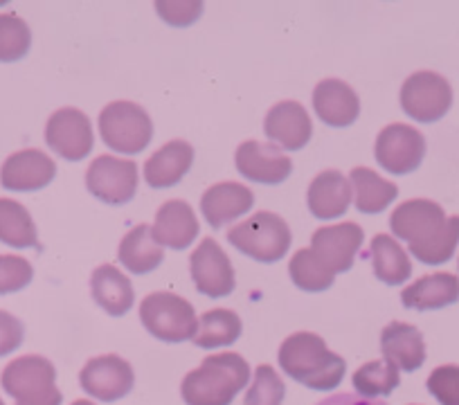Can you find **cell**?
Here are the masks:
<instances>
[{"mask_svg":"<svg viewBox=\"0 0 459 405\" xmlns=\"http://www.w3.org/2000/svg\"><path fill=\"white\" fill-rule=\"evenodd\" d=\"M392 235L408 241L410 253L428 266L446 263L459 244V217H446L444 208L428 198L401 202L390 217Z\"/></svg>","mask_w":459,"mask_h":405,"instance_id":"1","label":"cell"},{"mask_svg":"<svg viewBox=\"0 0 459 405\" xmlns=\"http://www.w3.org/2000/svg\"><path fill=\"white\" fill-rule=\"evenodd\" d=\"M280 365L284 374L316 392H331L342 383L347 363L333 354L317 333L298 332L280 347Z\"/></svg>","mask_w":459,"mask_h":405,"instance_id":"2","label":"cell"},{"mask_svg":"<svg viewBox=\"0 0 459 405\" xmlns=\"http://www.w3.org/2000/svg\"><path fill=\"white\" fill-rule=\"evenodd\" d=\"M248 381H253L248 360L225 351L203 358V363L183 378L180 394L187 405H230L248 387Z\"/></svg>","mask_w":459,"mask_h":405,"instance_id":"3","label":"cell"},{"mask_svg":"<svg viewBox=\"0 0 459 405\" xmlns=\"http://www.w3.org/2000/svg\"><path fill=\"white\" fill-rule=\"evenodd\" d=\"M0 385L16 401V405L64 403V396L56 387L55 365L37 354L12 360L0 374Z\"/></svg>","mask_w":459,"mask_h":405,"instance_id":"4","label":"cell"},{"mask_svg":"<svg viewBox=\"0 0 459 405\" xmlns=\"http://www.w3.org/2000/svg\"><path fill=\"white\" fill-rule=\"evenodd\" d=\"M228 241L255 262L275 263L289 253L293 235L281 217L273 212H257L230 228Z\"/></svg>","mask_w":459,"mask_h":405,"instance_id":"5","label":"cell"},{"mask_svg":"<svg viewBox=\"0 0 459 405\" xmlns=\"http://www.w3.org/2000/svg\"><path fill=\"white\" fill-rule=\"evenodd\" d=\"M140 320L147 332L162 342L194 340L198 332L192 304L169 290L147 295L140 304Z\"/></svg>","mask_w":459,"mask_h":405,"instance_id":"6","label":"cell"},{"mask_svg":"<svg viewBox=\"0 0 459 405\" xmlns=\"http://www.w3.org/2000/svg\"><path fill=\"white\" fill-rule=\"evenodd\" d=\"M100 135L113 151L134 156L144 151L152 142V117L134 101H110L100 113Z\"/></svg>","mask_w":459,"mask_h":405,"instance_id":"7","label":"cell"},{"mask_svg":"<svg viewBox=\"0 0 459 405\" xmlns=\"http://www.w3.org/2000/svg\"><path fill=\"white\" fill-rule=\"evenodd\" d=\"M401 107L405 116L421 125L441 120L453 107V88L441 74L430 70H419L410 74L401 88Z\"/></svg>","mask_w":459,"mask_h":405,"instance_id":"8","label":"cell"},{"mask_svg":"<svg viewBox=\"0 0 459 405\" xmlns=\"http://www.w3.org/2000/svg\"><path fill=\"white\" fill-rule=\"evenodd\" d=\"M86 187L108 205L129 202L138 192V165L115 156H100L86 171Z\"/></svg>","mask_w":459,"mask_h":405,"instance_id":"9","label":"cell"},{"mask_svg":"<svg viewBox=\"0 0 459 405\" xmlns=\"http://www.w3.org/2000/svg\"><path fill=\"white\" fill-rule=\"evenodd\" d=\"M135 374L129 360L122 356L106 354L91 358L79 372V385L88 396L104 403L120 401L134 390Z\"/></svg>","mask_w":459,"mask_h":405,"instance_id":"10","label":"cell"},{"mask_svg":"<svg viewBox=\"0 0 459 405\" xmlns=\"http://www.w3.org/2000/svg\"><path fill=\"white\" fill-rule=\"evenodd\" d=\"M377 162L394 176L419 169L426 156V138L414 126L390 125L378 134L374 144Z\"/></svg>","mask_w":459,"mask_h":405,"instance_id":"11","label":"cell"},{"mask_svg":"<svg viewBox=\"0 0 459 405\" xmlns=\"http://www.w3.org/2000/svg\"><path fill=\"white\" fill-rule=\"evenodd\" d=\"M46 142L68 162L83 160L95 144L91 120L79 108H59L46 125Z\"/></svg>","mask_w":459,"mask_h":405,"instance_id":"12","label":"cell"},{"mask_svg":"<svg viewBox=\"0 0 459 405\" xmlns=\"http://www.w3.org/2000/svg\"><path fill=\"white\" fill-rule=\"evenodd\" d=\"M189 271L196 289L207 297H225L235 290V271L216 239L207 237L189 257Z\"/></svg>","mask_w":459,"mask_h":405,"instance_id":"13","label":"cell"},{"mask_svg":"<svg viewBox=\"0 0 459 405\" xmlns=\"http://www.w3.org/2000/svg\"><path fill=\"white\" fill-rule=\"evenodd\" d=\"M365 241L363 228L356 223H338V226L320 228L311 237V250L331 272H347L354 266L356 253Z\"/></svg>","mask_w":459,"mask_h":405,"instance_id":"14","label":"cell"},{"mask_svg":"<svg viewBox=\"0 0 459 405\" xmlns=\"http://www.w3.org/2000/svg\"><path fill=\"white\" fill-rule=\"evenodd\" d=\"M56 165L39 149L16 151L0 167V185L10 192H37L55 180Z\"/></svg>","mask_w":459,"mask_h":405,"instance_id":"15","label":"cell"},{"mask_svg":"<svg viewBox=\"0 0 459 405\" xmlns=\"http://www.w3.org/2000/svg\"><path fill=\"white\" fill-rule=\"evenodd\" d=\"M237 169L244 178L264 185L284 183L293 171V162L275 144H262L257 140L239 144L237 149Z\"/></svg>","mask_w":459,"mask_h":405,"instance_id":"16","label":"cell"},{"mask_svg":"<svg viewBox=\"0 0 459 405\" xmlns=\"http://www.w3.org/2000/svg\"><path fill=\"white\" fill-rule=\"evenodd\" d=\"M264 131H266V138L281 151H299L311 140L313 125L302 104L280 101L268 111Z\"/></svg>","mask_w":459,"mask_h":405,"instance_id":"17","label":"cell"},{"mask_svg":"<svg viewBox=\"0 0 459 405\" xmlns=\"http://www.w3.org/2000/svg\"><path fill=\"white\" fill-rule=\"evenodd\" d=\"M313 108L326 126L344 129L359 120L360 99L350 83L340 79H325L313 90Z\"/></svg>","mask_w":459,"mask_h":405,"instance_id":"18","label":"cell"},{"mask_svg":"<svg viewBox=\"0 0 459 405\" xmlns=\"http://www.w3.org/2000/svg\"><path fill=\"white\" fill-rule=\"evenodd\" d=\"M255 205V194L241 183H216L203 194L201 212L214 230L237 221L250 212Z\"/></svg>","mask_w":459,"mask_h":405,"instance_id":"19","label":"cell"},{"mask_svg":"<svg viewBox=\"0 0 459 405\" xmlns=\"http://www.w3.org/2000/svg\"><path fill=\"white\" fill-rule=\"evenodd\" d=\"M153 239L171 250H185L198 237V219L192 205L180 198L162 202L152 226Z\"/></svg>","mask_w":459,"mask_h":405,"instance_id":"20","label":"cell"},{"mask_svg":"<svg viewBox=\"0 0 459 405\" xmlns=\"http://www.w3.org/2000/svg\"><path fill=\"white\" fill-rule=\"evenodd\" d=\"M307 201L313 217L329 221V219L342 217L350 210L354 201V189H351L350 178H344L340 171L326 169L313 178Z\"/></svg>","mask_w":459,"mask_h":405,"instance_id":"21","label":"cell"},{"mask_svg":"<svg viewBox=\"0 0 459 405\" xmlns=\"http://www.w3.org/2000/svg\"><path fill=\"white\" fill-rule=\"evenodd\" d=\"M383 360L399 372H417L426 363V342L421 332L408 323H390L381 333Z\"/></svg>","mask_w":459,"mask_h":405,"instance_id":"22","label":"cell"},{"mask_svg":"<svg viewBox=\"0 0 459 405\" xmlns=\"http://www.w3.org/2000/svg\"><path fill=\"white\" fill-rule=\"evenodd\" d=\"M194 165V147L185 140H171L144 162V180L153 189L174 187Z\"/></svg>","mask_w":459,"mask_h":405,"instance_id":"23","label":"cell"},{"mask_svg":"<svg viewBox=\"0 0 459 405\" xmlns=\"http://www.w3.org/2000/svg\"><path fill=\"white\" fill-rule=\"evenodd\" d=\"M459 299V277L453 272H432L401 293L403 306L414 311L446 309Z\"/></svg>","mask_w":459,"mask_h":405,"instance_id":"24","label":"cell"},{"mask_svg":"<svg viewBox=\"0 0 459 405\" xmlns=\"http://www.w3.org/2000/svg\"><path fill=\"white\" fill-rule=\"evenodd\" d=\"M91 290L95 302L113 318L129 314L135 302L134 286H131L129 277L115 266H110V263L95 268L91 277Z\"/></svg>","mask_w":459,"mask_h":405,"instance_id":"25","label":"cell"},{"mask_svg":"<svg viewBox=\"0 0 459 405\" xmlns=\"http://www.w3.org/2000/svg\"><path fill=\"white\" fill-rule=\"evenodd\" d=\"M374 275L387 286H401L412 275V263L399 241L390 235H377L369 244Z\"/></svg>","mask_w":459,"mask_h":405,"instance_id":"26","label":"cell"},{"mask_svg":"<svg viewBox=\"0 0 459 405\" xmlns=\"http://www.w3.org/2000/svg\"><path fill=\"white\" fill-rule=\"evenodd\" d=\"M117 257H120L122 266L134 275H147L160 266L165 253H162V246L153 239L152 226H135L122 239Z\"/></svg>","mask_w":459,"mask_h":405,"instance_id":"27","label":"cell"},{"mask_svg":"<svg viewBox=\"0 0 459 405\" xmlns=\"http://www.w3.org/2000/svg\"><path fill=\"white\" fill-rule=\"evenodd\" d=\"M351 189H354L356 210L363 214H381L399 196V187L390 180L381 178L377 171L368 167H356L350 176Z\"/></svg>","mask_w":459,"mask_h":405,"instance_id":"28","label":"cell"},{"mask_svg":"<svg viewBox=\"0 0 459 405\" xmlns=\"http://www.w3.org/2000/svg\"><path fill=\"white\" fill-rule=\"evenodd\" d=\"M241 318L230 309L207 311L198 320V332L194 336V345L201 349H214V347L232 345L241 336Z\"/></svg>","mask_w":459,"mask_h":405,"instance_id":"29","label":"cell"},{"mask_svg":"<svg viewBox=\"0 0 459 405\" xmlns=\"http://www.w3.org/2000/svg\"><path fill=\"white\" fill-rule=\"evenodd\" d=\"M0 241L12 248H34L39 246L37 226L21 202L0 198Z\"/></svg>","mask_w":459,"mask_h":405,"instance_id":"30","label":"cell"},{"mask_svg":"<svg viewBox=\"0 0 459 405\" xmlns=\"http://www.w3.org/2000/svg\"><path fill=\"white\" fill-rule=\"evenodd\" d=\"M351 383H354V390L359 392V396L377 399V396L392 394L399 387L401 376L399 369L387 360H369L363 367L356 369Z\"/></svg>","mask_w":459,"mask_h":405,"instance_id":"31","label":"cell"},{"mask_svg":"<svg viewBox=\"0 0 459 405\" xmlns=\"http://www.w3.org/2000/svg\"><path fill=\"white\" fill-rule=\"evenodd\" d=\"M290 280L298 289L308 290V293H320V290L331 289L335 275L320 262L311 248H302L293 254L289 263Z\"/></svg>","mask_w":459,"mask_h":405,"instance_id":"32","label":"cell"},{"mask_svg":"<svg viewBox=\"0 0 459 405\" xmlns=\"http://www.w3.org/2000/svg\"><path fill=\"white\" fill-rule=\"evenodd\" d=\"M32 46V32L28 23L16 14H0V61L14 64L23 59Z\"/></svg>","mask_w":459,"mask_h":405,"instance_id":"33","label":"cell"},{"mask_svg":"<svg viewBox=\"0 0 459 405\" xmlns=\"http://www.w3.org/2000/svg\"><path fill=\"white\" fill-rule=\"evenodd\" d=\"M284 396L286 385L280 374L271 365H259L244 396V405H281Z\"/></svg>","mask_w":459,"mask_h":405,"instance_id":"34","label":"cell"},{"mask_svg":"<svg viewBox=\"0 0 459 405\" xmlns=\"http://www.w3.org/2000/svg\"><path fill=\"white\" fill-rule=\"evenodd\" d=\"M34 268L19 254H0V295L23 290L32 281Z\"/></svg>","mask_w":459,"mask_h":405,"instance_id":"35","label":"cell"},{"mask_svg":"<svg viewBox=\"0 0 459 405\" xmlns=\"http://www.w3.org/2000/svg\"><path fill=\"white\" fill-rule=\"evenodd\" d=\"M426 385L441 405H459V365H441L432 369Z\"/></svg>","mask_w":459,"mask_h":405,"instance_id":"36","label":"cell"},{"mask_svg":"<svg viewBox=\"0 0 459 405\" xmlns=\"http://www.w3.org/2000/svg\"><path fill=\"white\" fill-rule=\"evenodd\" d=\"M156 12L176 28H187L196 23L203 12L201 0H158Z\"/></svg>","mask_w":459,"mask_h":405,"instance_id":"37","label":"cell"},{"mask_svg":"<svg viewBox=\"0 0 459 405\" xmlns=\"http://www.w3.org/2000/svg\"><path fill=\"white\" fill-rule=\"evenodd\" d=\"M23 336V323L12 314H7V311H0V358L19 349Z\"/></svg>","mask_w":459,"mask_h":405,"instance_id":"38","label":"cell"},{"mask_svg":"<svg viewBox=\"0 0 459 405\" xmlns=\"http://www.w3.org/2000/svg\"><path fill=\"white\" fill-rule=\"evenodd\" d=\"M317 405H387L381 399H365V396L350 394V392H340V394L326 396L325 401H320Z\"/></svg>","mask_w":459,"mask_h":405,"instance_id":"39","label":"cell"},{"mask_svg":"<svg viewBox=\"0 0 459 405\" xmlns=\"http://www.w3.org/2000/svg\"><path fill=\"white\" fill-rule=\"evenodd\" d=\"M73 405H95V403H92V401H86V399H79V401H74Z\"/></svg>","mask_w":459,"mask_h":405,"instance_id":"40","label":"cell"},{"mask_svg":"<svg viewBox=\"0 0 459 405\" xmlns=\"http://www.w3.org/2000/svg\"><path fill=\"white\" fill-rule=\"evenodd\" d=\"M0 405H5V401H3V399H0Z\"/></svg>","mask_w":459,"mask_h":405,"instance_id":"41","label":"cell"}]
</instances>
